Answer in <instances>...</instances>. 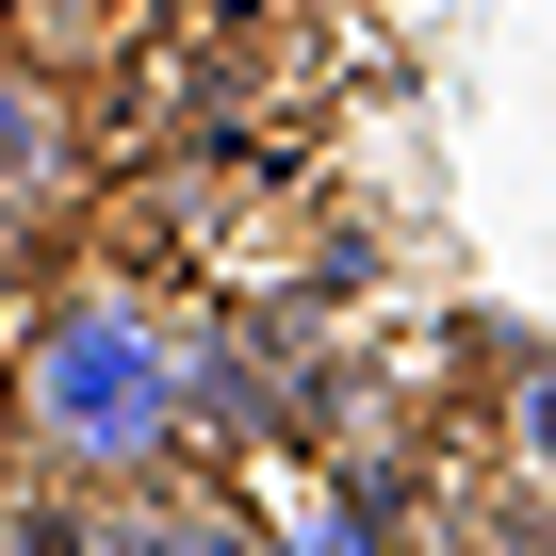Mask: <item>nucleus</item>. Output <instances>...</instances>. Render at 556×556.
I'll return each instance as SVG.
<instances>
[{"label":"nucleus","mask_w":556,"mask_h":556,"mask_svg":"<svg viewBox=\"0 0 556 556\" xmlns=\"http://www.w3.org/2000/svg\"><path fill=\"white\" fill-rule=\"evenodd\" d=\"M229 426V344L180 328L148 278H66L17 328V458L50 507H131Z\"/></svg>","instance_id":"1"},{"label":"nucleus","mask_w":556,"mask_h":556,"mask_svg":"<svg viewBox=\"0 0 556 556\" xmlns=\"http://www.w3.org/2000/svg\"><path fill=\"white\" fill-rule=\"evenodd\" d=\"M83 197H99V99L0 50V245H50Z\"/></svg>","instance_id":"2"},{"label":"nucleus","mask_w":556,"mask_h":556,"mask_svg":"<svg viewBox=\"0 0 556 556\" xmlns=\"http://www.w3.org/2000/svg\"><path fill=\"white\" fill-rule=\"evenodd\" d=\"M66 523H83V556H278V523L245 491H197V475H164L131 507H66Z\"/></svg>","instance_id":"3"},{"label":"nucleus","mask_w":556,"mask_h":556,"mask_svg":"<svg viewBox=\"0 0 556 556\" xmlns=\"http://www.w3.org/2000/svg\"><path fill=\"white\" fill-rule=\"evenodd\" d=\"M426 556H540V540H523V507H491V523H458V540H426Z\"/></svg>","instance_id":"4"},{"label":"nucleus","mask_w":556,"mask_h":556,"mask_svg":"<svg viewBox=\"0 0 556 556\" xmlns=\"http://www.w3.org/2000/svg\"><path fill=\"white\" fill-rule=\"evenodd\" d=\"M17 556H83V523H66V507H50V523H34V540H17Z\"/></svg>","instance_id":"5"}]
</instances>
